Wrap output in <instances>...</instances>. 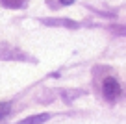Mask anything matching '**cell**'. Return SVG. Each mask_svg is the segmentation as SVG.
I'll list each match as a JSON object with an SVG mask.
<instances>
[{
    "label": "cell",
    "mask_w": 126,
    "mask_h": 124,
    "mask_svg": "<svg viewBox=\"0 0 126 124\" xmlns=\"http://www.w3.org/2000/svg\"><path fill=\"white\" fill-rule=\"evenodd\" d=\"M102 89H104V96H106L108 100H115V98L121 94V85L117 83L115 78H106Z\"/></svg>",
    "instance_id": "1"
},
{
    "label": "cell",
    "mask_w": 126,
    "mask_h": 124,
    "mask_svg": "<svg viewBox=\"0 0 126 124\" xmlns=\"http://www.w3.org/2000/svg\"><path fill=\"white\" fill-rule=\"evenodd\" d=\"M50 119V115L48 113H41V115H33V117H28V119H24L20 124H41L45 122V120Z\"/></svg>",
    "instance_id": "2"
},
{
    "label": "cell",
    "mask_w": 126,
    "mask_h": 124,
    "mask_svg": "<svg viewBox=\"0 0 126 124\" xmlns=\"http://www.w3.org/2000/svg\"><path fill=\"white\" fill-rule=\"evenodd\" d=\"M11 109V104H0V119H4Z\"/></svg>",
    "instance_id": "3"
},
{
    "label": "cell",
    "mask_w": 126,
    "mask_h": 124,
    "mask_svg": "<svg viewBox=\"0 0 126 124\" xmlns=\"http://www.w3.org/2000/svg\"><path fill=\"white\" fill-rule=\"evenodd\" d=\"M4 2H6L8 6H15L17 2H20V0H4Z\"/></svg>",
    "instance_id": "4"
},
{
    "label": "cell",
    "mask_w": 126,
    "mask_h": 124,
    "mask_svg": "<svg viewBox=\"0 0 126 124\" xmlns=\"http://www.w3.org/2000/svg\"><path fill=\"white\" fill-rule=\"evenodd\" d=\"M59 2H61V4H63V6H71V4H72V2H74V0H59Z\"/></svg>",
    "instance_id": "5"
}]
</instances>
